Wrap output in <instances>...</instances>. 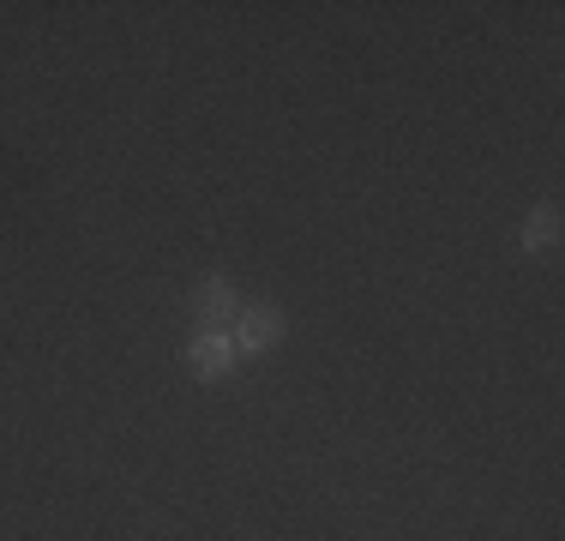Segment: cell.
I'll return each mask as SVG.
<instances>
[{
    "label": "cell",
    "instance_id": "obj_4",
    "mask_svg": "<svg viewBox=\"0 0 565 541\" xmlns=\"http://www.w3.org/2000/svg\"><path fill=\"white\" fill-rule=\"evenodd\" d=\"M523 253H535V259H547V253H559V211L542 205L523 223Z\"/></svg>",
    "mask_w": 565,
    "mask_h": 541
},
{
    "label": "cell",
    "instance_id": "obj_3",
    "mask_svg": "<svg viewBox=\"0 0 565 541\" xmlns=\"http://www.w3.org/2000/svg\"><path fill=\"white\" fill-rule=\"evenodd\" d=\"M235 361L241 356H235V343H228L223 331H199L193 343H186V368H193V379H205V385H211V379H228Z\"/></svg>",
    "mask_w": 565,
    "mask_h": 541
},
{
    "label": "cell",
    "instance_id": "obj_2",
    "mask_svg": "<svg viewBox=\"0 0 565 541\" xmlns=\"http://www.w3.org/2000/svg\"><path fill=\"white\" fill-rule=\"evenodd\" d=\"M193 319H199V331H235V319H241V295H235V283L228 277H205L193 289Z\"/></svg>",
    "mask_w": 565,
    "mask_h": 541
},
{
    "label": "cell",
    "instance_id": "obj_1",
    "mask_svg": "<svg viewBox=\"0 0 565 541\" xmlns=\"http://www.w3.org/2000/svg\"><path fill=\"white\" fill-rule=\"evenodd\" d=\"M282 331H289V319H282L271 301H253V307H241L228 343H235V356H265V349L282 343Z\"/></svg>",
    "mask_w": 565,
    "mask_h": 541
}]
</instances>
